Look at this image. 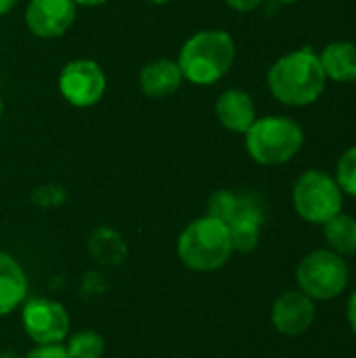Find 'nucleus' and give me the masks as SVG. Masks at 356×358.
Returning <instances> with one entry per match:
<instances>
[{"instance_id":"1","label":"nucleus","mask_w":356,"mask_h":358,"mask_svg":"<svg viewBox=\"0 0 356 358\" xmlns=\"http://www.w3.org/2000/svg\"><path fill=\"white\" fill-rule=\"evenodd\" d=\"M271 94L287 107H308L321 99L327 86L319 55L304 46L279 57L266 76Z\"/></svg>"},{"instance_id":"2","label":"nucleus","mask_w":356,"mask_h":358,"mask_svg":"<svg viewBox=\"0 0 356 358\" xmlns=\"http://www.w3.org/2000/svg\"><path fill=\"white\" fill-rule=\"evenodd\" d=\"M235 57L237 46L229 31L201 29L183 44L176 63L187 82L195 86H212L231 71Z\"/></svg>"},{"instance_id":"3","label":"nucleus","mask_w":356,"mask_h":358,"mask_svg":"<svg viewBox=\"0 0 356 358\" xmlns=\"http://www.w3.org/2000/svg\"><path fill=\"white\" fill-rule=\"evenodd\" d=\"M180 262L197 273H212L222 268L231 254H233V243H231V233L229 227L212 216H201L189 222L176 245Z\"/></svg>"},{"instance_id":"4","label":"nucleus","mask_w":356,"mask_h":358,"mask_svg":"<svg viewBox=\"0 0 356 358\" xmlns=\"http://www.w3.org/2000/svg\"><path fill=\"white\" fill-rule=\"evenodd\" d=\"M304 147L302 126L287 115H264L245 132V149L260 166H281L292 162Z\"/></svg>"},{"instance_id":"5","label":"nucleus","mask_w":356,"mask_h":358,"mask_svg":"<svg viewBox=\"0 0 356 358\" xmlns=\"http://www.w3.org/2000/svg\"><path fill=\"white\" fill-rule=\"evenodd\" d=\"M292 203L304 222L323 227L344 210V193L329 172L311 168L298 176L292 189Z\"/></svg>"},{"instance_id":"6","label":"nucleus","mask_w":356,"mask_h":358,"mask_svg":"<svg viewBox=\"0 0 356 358\" xmlns=\"http://www.w3.org/2000/svg\"><path fill=\"white\" fill-rule=\"evenodd\" d=\"M296 283L315 302L340 298L350 283V268L344 256L321 248L306 254L296 268Z\"/></svg>"},{"instance_id":"7","label":"nucleus","mask_w":356,"mask_h":358,"mask_svg":"<svg viewBox=\"0 0 356 358\" xmlns=\"http://www.w3.org/2000/svg\"><path fill=\"white\" fill-rule=\"evenodd\" d=\"M107 90V78L103 67L92 59H73L63 65L59 73V92L61 96L78 107H94Z\"/></svg>"},{"instance_id":"8","label":"nucleus","mask_w":356,"mask_h":358,"mask_svg":"<svg viewBox=\"0 0 356 358\" xmlns=\"http://www.w3.org/2000/svg\"><path fill=\"white\" fill-rule=\"evenodd\" d=\"M21 323L36 344H61L69 334V315L65 306L48 298H31L21 310Z\"/></svg>"},{"instance_id":"9","label":"nucleus","mask_w":356,"mask_h":358,"mask_svg":"<svg viewBox=\"0 0 356 358\" xmlns=\"http://www.w3.org/2000/svg\"><path fill=\"white\" fill-rule=\"evenodd\" d=\"M317 319V306L315 300H311L300 289L283 292L273 308H271V323L273 327L290 338L306 334Z\"/></svg>"},{"instance_id":"10","label":"nucleus","mask_w":356,"mask_h":358,"mask_svg":"<svg viewBox=\"0 0 356 358\" xmlns=\"http://www.w3.org/2000/svg\"><path fill=\"white\" fill-rule=\"evenodd\" d=\"M73 0H29L25 25L36 38H59L76 21Z\"/></svg>"},{"instance_id":"11","label":"nucleus","mask_w":356,"mask_h":358,"mask_svg":"<svg viewBox=\"0 0 356 358\" xmlns=\"http://www.w3.org/2000/svg\"><path fill=\"white\" fill-rule=\"evenodd\" d=\"M214 111H216L218 122L227 130L237 132V134H245L258 117L254 99L241 88H229L220 92V96L216 99Z\"/></svg>"},{"instance_id":"12","label":"nucleus","mask_w":356,"mask_h":358,"mask_svg":"<svg viewBox=\"0 0 356 358\" xmlns=\"http://www.w3.org/2000/svg\"><path fill=\"white\" fill-rule=\"evenodd\" d=\"M262 224H264V206L256 195H250L248 203L227 224L231 233L233 252H241V254L254 252L260 241Z\"/></svg>"},{"instance_id":"13","label":"nucleus","mask_w":356,"mask_h":358,"mask_svg":"<svg viewBox=\"0 0 356 358\" xmlns=\"http://www.w3.org/2000/svg\"><path fill=\"white\" fill-rule=\"evenodd\" d=\"M183 80V71L174 59H155L147 63L138 73L141 90L151 99H166L174 94Z\"/></svg>"},{"instance_id":"14","label":"nucleus","mask_w":356,"mask_h":358,"mask_svg":"<svg viewBox=\"0 0 356 358\" xmlns=\"http://www.w3.org/2000/svg\"><path fill=\"white\" fill-rule=\"evenodd\" d=\"M321 67L325 78L338 84H353L356 82V44L350 40H336L329 42L319 52Z\"/></svg>"},{"instance_id":"15","label":"nucleus","mask_w":356,"mask_h":358,"mask_svg":"<svg viewBox=\"0 0 356 358\" xmlns=\"http://www.w3.org/2000/svg\"><path fill=\"white\" fill-rule=\"evenodd\" d=\"M27 296V277L19 262L0 252V317L10 315Z\"/></svg>"},{"instance_id":"16","label":"nucleus","mask_w":356,"mask_h":358,"mask_svg":"<svg viewBox=\"0 0 356 358\" xmlns=\"http://www.w3.org/2000/svg\"><path fill=\"white\" fill-rule=\"evenodd\" d=\"M88 252L97 264L120 266L128 256V245L124 237L111 227H99L88 239Z\"/></svg>"},{"instance_id":"17","label":"nucleus","mask_w":356,"mask_h":358,"mask_svg":"<svg viewBox=\"0 0 356 358\" xmlns=\"http://www.w3.org/2000/svg\"><path fill=\"white\" fill-rule=\"evenodd\" d=\"M323 237L327 243V250L340 254V256H353L356 254V218L350 214L340 212L329 222L323 224Z\"/></svg>"},{"instance_id":"18","label":"nucleus","mask_w":356,"mask_h":358,"mask_svg":"<svg viewBox=\"0 0 356 358\" xmlns=\"http://www.w3.org/2000/svg\"><path fill=\"white\" fill-rule=\"evenodd\" d=\"M250 193H235V191H216L210 199H208V216L222 220L225 224H229L239 210L248 203Z\"/></svg>"},{"instance_id":"19","label":"nucleus","mask_w":356,"mask_h":358,"mask_svg":"<svg viewBox=\"0 0 356 358\" xmlns=\"http://www.w3.org/2000/svg\"><path fill=\"white\" fill-rule=\"evenodd\" d=\"M65 350L69 358H103L105 340L97 331H80L69 338Z\"/></svg>"},{"instance_id":"20","label":"nucleus","mask_w":356,"mask_h":358,"mask_svg":"<svg viewBox=\"0 0 356 358\" xmlns=\"http://www.w3.org/2000/svg\"><path fill=\"white\" fill-rule=\"evenodd\" d=\"M336 182L340 185L342 193L356 199V145L346 149L336 166Z\"/></svg>"},{"instance_id":"21","label":"nucleus","mask_w":356,"mask_h":358,"mask_svg":"<svg viewBox=\"0 0 356 358\" xmlns=\"http://www.w3.org/2000/svg\"><path fill=\"white\" fill-rule=\"evenodd\" d=\"M67 199V193L61 185H55V182H46V185H40L31 191V203L38 206V208H59L63 206Z\"/></svg>"},{"instance_id":"22","label":"nucleus","mask_w":356,"mask_h":358,"mask_svg":"<svg viewBox=\"0 0 356 358\" xmlns=\"http://www.w3.org/2000/svg\"><path fill=\"white\" fill-rule=\"evenodd\" d=\"M25 358H69L63 344H38L31 348Z\"/></svg>"},{"instance_id":"23","label":"nucleus","mask_w":356,"mask_h":358,"mask_svg":"<svg viewBox=\"0 0 356 358\" xmlns=\"http://www.w3.org/2000/svg\"><path fill=\"white\" fill-rule=\"evenodd\" d=\"M225 2L229 8H233L237 13H252L262 4V0H225Z\"/></svg>"},{"instance_id":"24","label":"nucleus","mask_w":356,"mask_h":358,"mask_svg":"<svg viewBox=\"0 0 356 358\" xmlns=\"http://www.w3.org/2000/svg\"><path fill=\"white\" fill-rule=\"evenodd\" d=\"M346 321H348L353 334L356 336V289L355 294H350V298L346 302Z\"/></svg>"},{"instance_id":"25","label":"nucleus","mask_w":356,"mask_h":358,"mask_svg":"<svg viewBox=\"0 0 356 358\" xmlns=\"http://www.w3.org/2000/svg\"><path fill=\"white\" fill-rule=\"evenodd\" d=\"M15 4H17V0H0V17L10 13L15 8Z\"/></svg>"},{"instance_id":"26","label":"nucleus","mask_w":356,"mask_h":358,"mask_svg":"<svg viewBox=\"0 0 356 358\" xmlns=\"http://www.w3.org/2000/svg\"><path fill=\"white\" fill-rule=\"evenodd\" d=\"M73 2H76V6H88V8H92V6L105 4L107 0H73Z\"/></svg>"},{"instance_id":"27","label":"nucleus","mask_w":356,"mask_h":358,"mask_svg":"<svg viewBox=\"0 0 356 358\" xmlns=\"http://www.w3.org/2000/svg\"><path fill=\"white\" fill-rule=\"evenodd\" d=\"M145 2H149V4H168V2H172V0H145Z\"/></svg>"},{"instance_id":"28","label":"nucleus","mask_w":356,"mask_h":358,"mask_svg":"<svg viewBox=\"0 0 356 358\" xmlns=\"http://www.w3.org/2000/svg\"><path fill=\"white\" fill-rule=\"evenodd\" d=\"M279 4H296V2H302V0H275Z\"/></svg>"},{"instance_id":"29","label":"nucleus","mask_w":356,"mask_h":358,"mask_svg":"<svg viewBox=\"0 0 356 358\" xmlns=\"http://www.w3.org/2000/svg\"><path fill=\"white\" fill-rule=\"evenodd\" d=\"M0 120H2V99H0Z\"/></svg>"}]
</instances>
